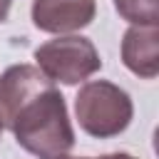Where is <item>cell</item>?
<instances>
[{
	"instance_id": "obj_1",
	"label": "cell",
	"mask_w": 159,
	"mask_h": 159,
	"mask_svg": "<svg viewBox=\"0 0 159 159\" xmlns=\"http://www.w3.org/2000/svg\"><path fill=\"white\" fill-rule=\"evenodd\" d=\"M2 129H10L15 142L37 159H60L75 147L67 102L55 82H45L22 99Z\"/></svg>"
},
{
	"instance_id": "obj_2",
	"label": "cell",
	"mask_w": 159,
	"mask_h": 159,
	"mask_svg": "<svg viewBox=\"0 0 159 159\" xmlns=\"http://www.w3.org/2000/svg\"><path fill=\"white\" fill-rule=\"evenodd\" d=\"M75 114L84 134L94 139H109L129 127L134 104L129 92L119 84L109 80H89L75 97Z\"/></svg>"
},
{
	"instance_id": "obj_3",
	"label": "cell",
	"mask_w": 159,
	"mask_h": 159,
	"mask_svg": "<svg viewBox=\"0 0 159 159\" xmlns=\"http://www.w3.org/2000/svg\"><path fill=\"white\" fill-rule=\"evenodd\" d=\"M35 67L50 80L62 84H80L102 70L99 52L89 37L57 35L35 50Z\"/></svg>"
},
{
	"instance_id": "obj_4",
	"label": "cell",
	"mask_w": 159,
	"mask_h": 159,
	"mask_svg": "<svg viewBox=\"0 0 159 159\" xmlns=\"http://www.w3.org/2000/svg\"><path fill=\"white\" fill-rule=\"evenodd\" d=\"M97 15L94 0H32V25L50 35L77 32L87 27Z\"/></svg>"
},
{
	"instance_id": "obj_5",
	"label": "cell",
	"mask_w": 159,
	"mask_h": 159,
	"mask_svg": "<svg viewBox=\"0 0 159 159\" xmlns=\"http://www.w3.org/2000/svg\"><path fill=\"white\" fill-rule=\"evenodd\" d=\"M122 62L142 80L159 72V30L157 25H129L122 35Z\"/></svg>"
},
{
	"instance_id": "obj_6",
	"label": "cell",
	"mask_w": 159,
	"mask_h": 159,
	"mask_svg": "<svg viewBox=\"0 0 159 159\" xmlns=\"http://www.w3.org/2000/svg\"><path fill=\"white\" fill-rule=\"evenodd\" d=\"M114 10L122 20L132 25H157L159 22V2L157 0H112Z\"/></svg>"
},
{
	"instance_id": "obj_7",
	"label": "cell",
	"mask_w": 159,
	"mask_h": 159,
	"mask_svg": "<svg viewBox=\"0 0 159 159\" xmlns=\"http://www.w3.org/2000/svg\"><path fill=\"white\" fill-rule=\"evenodd\" d=\"M60 159H137V157H132V154H127V152H112V154H102V157H60Z\"/></svg>"
},
{
	"instance_id": "obj_8",
	"label": "cell",
	"mask_w": 159,
	"mask_h": 159,
	"mask_svg": "<svg viewBox=\"0 0 159 159\" xmlns=\"http://www.w3.org/2000/svg\"><path fill=\"white\" fill-rule=\"evenodd\" d=\"M10 5H12V0H0V22L7 20V15H10Z\"/></svg>"
},
{
	"instance_id": "obj_9",
	"label": "cell",
	"mask_w": 159,
	"mask_h": 159,
	"mask_svg": "<svg viewBox=\"0 0 159 159\" xmlns=\"http://www.w3.org/2000/svg\"><path fill=\"white\" fill-rule=\"evenodd\" d=\"M0 134H2V124H0Z\"/></svg>"
}]
</instances>
